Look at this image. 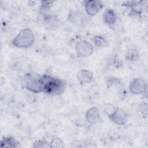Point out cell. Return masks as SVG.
<instances>
[{
	"mask_svg": "<svg viewBox=\"0 0 148 148\" xmlns=\"http://www.w3.org/2000/svg\"><path fill=\"white\" fill-rule=\"evenodd\" d=\"M85 10L88 15L94 16L102 8V3L99 1H87L84 5Z\"/></svg>",
	"mask_w": 148,
	"mask_h": 148,
	"instance_id": "52a82bcc",
	"label": "cell"
},
{
	"mask_svg": "<svg viewBox=\"0 0 148 148\" xmlns=\"http://www.w3.org/2000/svg\"><path fill=\"white\" fill-rule=\"evenodd\" d=\"M41 6H40V10H42V12H45L46 11H47L50 9L52 5L53 1H42L41 2Z\"/></svg>",
	"mask_w": 148,
	"mask_h": 148,
	"instance_id": "d6986e66",
	"label": "cell"
},
{
	"mask_svg": "<svg viewBox=\"0 0 148 148\" xmlns=\"http://www.w3.org/2000/svg\"><path fill=\"white\" fill-rule=\"evenodd\" d=\"M94 45L99 48H102L108 46V43L104 37L101 35H97L93 38Z\"/></svg>",
	"mask_w": 148,
	"mask_h": 148,
	"instance_id": "4fadbf2b",
	"label": "cell"
},
{
	"mask_svg": "<svg viewBox=\"0 0 148 148\" xmlns=\"http://www.w3.org/2000/svg\"><path fill=\"white\" fill-rule=\"evenodd\" d=\"M34 147H50V143L45 140H38L34 143Z\"/></svg>",
	"mask_w": 148,
	"mask_h": 148,
	"instance_id": "e0dca14e",
	"label": "cell"
},
{
	"mask_svg": "<svg viewBox=\"0 0 148 148\" xmlns=\"http://www.w3.org/2000/svg\"><path fill=\"white\" fill-rule=\"evenodd\" d=\"M139 53L138 50L134 48L128 50L125 54V58L129 61H134L138 59Z\"/></svg>",
	"mask_w": 148,
	"mask_h": 148,
	"instance_id": "5bb4252c",
	"label": "cell"
},
{
	"mask_svg": "<svg viewBox=\"0 0 148 148\" xmlns=\"http://www.w3.org/2000/svg\"><path fill=\"white\" fill-rule=\"evenodd\" d=\"M120 82V80L115 77H109L106 80V84L110 86H116L117 84H119Z\"/></svg>",
	"mask_w": 148,
	"mask_h": 148,
	"instance_id": "ac0fdd59",
	"label": "cell"
},
{
	"mask_svg": "<svg viewBox=\"0 0 148 148\" xmlns=\"http://www.w3.org/2000/svg\"><path fill=\"white\" fill-rule=\"evenodd\" d=\"M100 114L98 109L96 107H92L87 110L86 113V119L90 124H95L98 122Z\"/></svg>",
	"mask_w": 148,
	"mask_h": 148,
	"instance_id": "9c48e42d",
	"label": "cell"
},
{
	"mask_svg": "<svg viewBox=\"0 0 148 148\" xmlns=\"http://www.w3.org/2000/svg\"><path fill=\"white\" fill-rule=\"evenodd\" d=\"M116 108L114 107L112 104H110V103L106 104V106H105V110L106 112V113L108 114V116L111 115L114 112Z\"/></svg>",
	"mask_w": 148,
	"mask_h": 148,
	"instance_id": "ffe728a7",
	"label": "cell"
},
{
	"mask_svg": "<svg viewBox=\"0 0 148 148\" xmlns=\"http://www.w3.org/2000/svg\"><path fill=\"white\" fill-rule=\"evenodd\" d=\"M143 1H130L125 3V6L130 9V16H139L142 12Z\"/></svg>",
	"mask_w": 148,
	"mask_h": 148,
	"instance_id": "ba28073f",
	"label": "cell"
},
{
	"mask_svg": "<svg viewBox=\"0 0 148 148\" xmlns=\"http://www.w3.org/2000/svg\"><path fill=\"white\" fill-rule=\"evenodd\" d=\"M75 50L79 56L87 57L92 54L94 47L89 42L86 40H82L76 43Z\"/></svg>",
	"mask_w": 148,
	"mask_h": 148,
	"instance_id": "277c9868",
	"label": "cell"
},
{
	"mask_svg": "<svg viewBox=\"0 0 148 148\" xmlns=\"http://www.w3.org/2000/svg\"><path fill=\"white\" fill-rule=\"evenodd\" d=\"M139 111L143 115L147 116V105L146 103H142L139 105Z\"/></svg>",
	"mask_w": 148,
	"mask_h": 148,
	"instance_id": "44dd1931",
	"label": "cell"
},
{
	"mask_svg": "<svg viewBox=\"0 0 148 148\" xmlns=\"http://www.w3.org/2000/svg\"><path fill=\"white\" fill-rule=\"evenodd\" d=\"M102 18L103 22L108 25H113L116 23L117 16L115 12L112 9H106L103 14Z\"/></svg>",
	"mask_w": 148,
	"mask_h": 148,
	"instance_id": "8fae6325",
	"label": "cell"
},
{
	"mask_svg": "<svg viewBox=\"0 0 148 148\" xmlns=\"http://www.w3.org/2000/svg\"><path fill=\"white\" fill-rule=\"evenodd\" d=\"M22 80L23 86L29 91L35 94L43 91V75L30 72L25 73L23 76Z\"/></svg>",
	"mask_w": 148,
	"mask_h": 148,
	"instance_id": "7a4b0ae2",
	"label": "cell"
},
{
	"mask_svg": "<svg viewBox=\"0 0 148 148\" xmlns=\"http://www.w3.org/2000/svg\"><path fill=\"white\" fill-rule=\"evenodd\" d=\"M130 91L134 94H142L145 92L146 90V83L142 78H135L130 83Z\"/></svg>",
	"mask_w": 148,
	"mask_h": 148,
	"instance_id": "8992f818",
	"label": "cell"
},
{
	"mask_svg": "<svg viewBox=\"0 0 148 148\" xmlns=\"http://www.w3.org/2000/svg\"><path fill=\"white\" fill-rule=\"evenodd\" d=\"M43 92L51 95H60L65 91L66 83L65 80L50 76L43 75Z\"/></svg>",
	"mask_w": 148,
	"mask_h": 148,
	"instance_id": "6da1fadb",
	"label": "cell"
},
{
	"mask_svg": "<svg viewBox=\"0 0 148 148\" xmlns=\"http://www.w3.org/2000/svg\"><path fill=\"white\" fill-rule=\"evenodd\" d=\"M83 13L79 12H74L73 13L70 14L69 17V20L71 22L74 23L75 24L81 22L82 18H83Z\"/></svg>",
	"mask_w": 148,
	"mask_h": 148,
	"instance_id": "9a60e30c",
	"label": "cell"
},
{
	"mask_svg": "<svg viewBox=\"0 0 148 148\" xmlns=\"http://www.w3.org/2000/svg\"><path fill=\"white\" fill-rule=\"evenodd\" d=\"M0 146L1 147L16 148L18 146V142L12 136H6L3 138L1 141Z\"/></svg>",
	"mask_w": 148,
	"mask_h": 148,
	"instance_id": "7c38bea8",
	"label": "cell"
},
{
	"mask_svg": "<svg viewBox=\"0 0 148 148\" xmlns=\"http://www.w3.org/2000/svg\"><path fill=\"white\" fill-rule=\"evenodd\" d=\"M35 41V35L29 28H24L19 31L12 40V45L17 48L27 49L30 47Z\"/></svg>",
	"mask_w": 148,
	"mask_h": 148,
	"instance_id": "3957f363",
	"label": "cell"
},
{
	"mask_svg": "<svg viewBox=\"0 0 148 148\" xmlns=\"http://www.w3.org/2000/svg\"><path fill=\"white\" fill-rule=\"evenodd\" d=\"M77 78L81 84L90 83L92 81L93 75L88 70L82 69L78 72Z\"/></svg>",
	"mask_w": 148,
	"mask_h": 148,
	"instance_id": "30bf717a",
	"label": "cell"
},
{
	"mask_svg": "<svg viewBox=\"0 0 148 148\" xmlns=\"http://www.w3.org/2000/svg\"><path fill=\"white\" fill-rule=\"evenodd\" d=\"M50 146L51 147H64V142L58 138H55L53 139L50 143Z\"/></svg>",
	"mask_w": 148,
	"mask_h": 148,
	"instance_id": "2e32d148",
	"label": "cell"
},
{
	"mask_svg": "<svg viewBox=\"0 0 148 148\" xmlns=\"http://www.w3.org/2000/svg\"><path fill=\"white\" fill-rule=\"evenodd\" d=\"M108 117L115 124L119 125H123L127 123L128 114L124 110L116 108L114 112L111 115L109 116Z\"/></svg>",
	"mask_w": 148,
	"mask_h": 148,
	"instance_id": "5b68a950",
	"label": "cell"
}]
</instances>
